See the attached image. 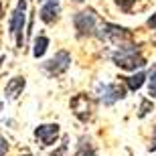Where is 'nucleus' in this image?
Listing matches in <instances>:
<instances>
[{
  "label": "nucleus",
  "mask_w": 156,
  "mask_h": 156,
  "mask_svg": "<svg viewBox=\"0 0 156 156\" xmlns=\"http://www.w3.org/2000/svg\"><path fill=\"white\" fill-rule=\"evenodd\" d=\"M112 61H114V65H118L120 69H126V71H136L146 65V59L142 57V53L136 45L120 47L118 51L112 53Z\"/></svg>",
  "instance_id": "nucleus-1"
},
{
  "label": "nucleus",
  "mask_w": 156,
  "mask_h": 156,
  "mask_svg": "<svg viewBox=\"0 0 156 156\" xmlns=\"http://www.w3.org/2000/svg\"><path fill=\"white\" fill-rule=\"evenodd\" d=\"M24 23H27V2L18 0L16 8H14V12H12V16H10V35L14 37L18 49L24 45V37H23Z\"/></svg>",
  "instance_id": "nucleus-2"
},
{
  "label": "nucleus",
  "mask_w": 156,
  "mask_h": 156,
  "mask_svg": "<svg viewBox=\"0 0 156 156\" xmlns=\"http://www.w3.org/2000/svg\"><path fill=\"white\" fill-rule=\"evenodd\" d=\"M73 24H75V30L79 37H89L95 35V24H98V16L91 8L87 10H81L73 16Z\"/></svg>",
  "instance_id": "nucleus-3"
},
{
  "label": "nucleus",
  "mask_w": 156,
  "mask_h": 156,
  "mask_svg": "<svg viewBox=\"0 0 156 156\" xmlns=\"http://www.w3.org/2000/svg\"><path fill=\"white\" fill-rule=\"evenodd\" d=\"M98 93H99V99L105 105H112L116 104L118 99L126 98V87L120 85V83H98Z\"/></svg>",
  "instance_id": "nucleus-4"
},
{
  "label": "nucleus",
  "mask_w": 156,
  "mask_h": 156,
  "mask_svg": "<svg viewBox=\"0 0 156 156\" xmlns=\"http://www.w3.org/2000/svg\"><path fill=\"white\" fill-rule=\"evenodd\" d=\"M69 63H71V55L67 51H59L55 53V57H51L47 63H43V69L49 75H61L69 69Z\"/></svg>",
  "instance_id": "nucleus-5"
},
{
  "label": "nucleus",
  "mask_w": 156,
  "mask_h": 156,
  "mask_svg": "<svg viewBox=\"0 0 156 156\" xmlns=\"http://www.w3.org/2000/svg\"><path fill=\"white\" fill-rule=\"evenodd\" d=\"M71 110H73V114H75L81 122H87L91 118V112H93L91 98L85 95V93H77L75 98L71 99Z\"/></svg>",
  "instance_id": "nucleus-6"
},
{
  "label": "nucleus",
  "mask_w": 156,
  "mask_h": 156,
  "mask_svg": "<svg viewBox=\"0 0 156 156\" xmlns=\"http://www.w3.org/2000/svg\"><path fill=\"white\" fill-rule=\"evenodd\" d=\"M99 39H108V41H114V43H124V41L130 39V33H128L126 29H122V27H118V24H110L105 23L101 24V33H98Z\"/></svg>",
  "instance_id": "nucleus-7"
},
{
  "label": "nucleus",
  "mask_w": 156,
  "mask_h": 156,
  "mask_svg": "<svg viewBox=\"0 0 156 156\" xmlns=\"http://www.w3.org/2000/svg\"><path fill=\"white\" fill-rule=\"evenodd\" d=\"M35 136L43 146L55 144V140L59 138V124H41L35 130Z\"/></svg>",
  "instance_id": "nucleus-8"
},
{
  "label": "nucleus",
  "mask_w": 156,
  "mask_h": 156,
  "mask_svg": "<svg viewBox=\"0 0 156 156\" xmlns=\"http://www.w3.org/2000/svg\"><path fill=\"white\" fill-rule=\"evenodd\" d=\"M59 12H61V8H59V2H57V0H55V2H53V0H49V2H43L39 14H41V20H43V23L51 24V23H55V20H57Z\"/></svg>",
  "instance_id": "nucleus-9"
},
{
  "label": "nucleus",
  "mask_w": 156,
  "mask_h": 156,
  "mask_svg": "<svg viewBox=\"0 0 156 156\" xmlns=\"http://www.w3.org/2000/svg\"><path fill=\"white\" fill-rule=\"evenodd\" d=\"M24 85H27V79H24V77H12L4 87V95L8 99H16L18 95L23 93Z\"/></svg>",
  "instance_id": "nucleus-10"
},
{
  "label": "nucleus",
  "mask_w": 156,
  "mask_h": 156,
  "mask_svg": "<svg viewBox=\"0 0 156 156\" xmlns=\"http://www.w3.org/2000/svg\"><path fill=\"white\" fill-rule=\"evenodd\" d=\"M124 79H126V85H128V89H130V91H138L140 87L144 85L146 73H144V71H138L136 75H132V77H124Z\"/></svg>",
  "instance_id": "nucleus-11"
},
{
  "label": "nucleus",
  "mask_w": 156,
  "mask_h": 156,
  "mask_svg": "<svg viewBox=\"0 0 156 156\" xmlns=\"http://www.w3.org/2000/svg\"><path fill=\"white\" fill-rule=\"evenodd\" d=\"M75 156H98V154H95V150H93V146H91V140L85 138V136H81Z\"/></svg>",
  "instance_id": "nucleus-12"
},
{
  "label": "nucleus",
  "mask_w": 156,
  "mask_h": 156,
  "mask_svg": "<svg viewBox=\"0 0 156 156\" xmlns=\"http://www.w3.org/2000/svg\"><path fill=\"white\" fill-rule=\"evenodd\" d=\"M47 47H49V39H47V37H37L35 47H33V55H35L37 59L43 57V55L47 53Z\"/></svg>",
  "instance_id": "nucleus-13"
},
{
  "label": "nucleus",
  "mask_w": 156,
  "mask_h": 156,
  "mask_svg": "<svg viewBox=\"0 0 156 156\" xmlns=\"http://www.w3.org/2000/svg\"><path fill=\"white\" fill-rule=\"evenodd\" d=\"M148 93H150L152 98H156V65H154V69L150 71V79H148Z\"/></svg>",
  "instance_id": "nucleus-14"
},
{
  "label": "nucleus",
  "mask_w": 156,
  "mask_h": 156,
  "mask_svg": "<svg viewBox=\"0 0 156 156\" xmlns=\"http://www.w3.org/2000/svg\"><path fill=\"white\" fill-rule=\"evenodd\" d=\"M148 112H152V101L150 99H142V104H140V118H146V114Z\"/></svg>",
  "instance_id": "nucleus-15"
},
{
  "label": "nucleus",
  "mask_w": 156,
  "mask_h": 156,
  "mask_svg": "<svg viewBox=\"0 0 156 156\" xmlns=\"http://www.w3.org/2000/svg\"><path fill=\"white\" fill-rule=\"evenodd\" d=\"M6 152H8V140L0 136V156H6Z\"/></svg>",
  "instance_id": "nucleus-16"
},
{
  "label": "nucleus",
  "mask_w": 156,
  "mask_h": 156,
  "mask_svg": "<svg viewBox=\"0 0 156 156\" xmlns=\"http://www.w3.org/2000/svg\"><path fill=\"white\" fill-rule=\"evenodd\" d=\"M132 2H136V0H118V6H120L122 10H130V4H132Z\"/></svg>",
  "instance_id": "nucleus-17"
},
{
  "label": "nucleus",
  "mask_w": 156,
  "mask_h": 156,
  "mask_svg": "<svg viewBox=\"0 0 156 156\" xmlns=\"http://www.w3.org/2000/svg\"><path fill=\"white\" fill-rule=\"evenodd\" d=\"M148 27H150V29H156V12L148 18Z\"/></svg>",
  "instance_id": "nucleus-18"
},
{
  "label": "nucleus",
  "mask_w": 156,
  "mask_h": 156,
  "mask_svg": "<svg viewBox=\"0 0 156 156\" xmlns=\"http://www.w3.org/2000/svg\"><path fill=\"white\" fill-rule=\"evenodd\" d=\"M148 150H156V128H154V134H152V142L148 146Z\"/></svg>",
  "instance_id": "nucleus-19"
},
{
  "label": "nucleus",
  "mask_w": 156,
  "mask_h": 156,
  "mask_svg": "<svg viewBox=\"0 0 156 156\" xmlns=\"http://www.w3.org/2000/svg\"><path fill=\"white\" fill-rule=\"evenodd\" d=\"M0 112H2V99H0Z\"/></svg>",
  "instance_id": "nucleus-20"
},
{
  "label": "nucleus",
  "mask_w": 156,
  "mask_h": 156,
  "mask_svg": "<svg viewBox=\"0 0 156 156\" xmlns=\"http://www.w3.org/2000/svg\"><path fill=\"white\" fill-rule=\"evenodd\" d=\"M43 2H49V0H43ZM53 2H55V0H53Z\"/></svg>",
  "instance_id": "nucleus-21"
},
{
  "label": "nucleus",
  "mask_w": 156,
  "mask_h": 156,
  "mask_svg": "<svg viewBox=\"0 0 156 156\" xmlns=\"http://www.w3.org/2000/svg\"><path fill=\"white\" fill-rule=\"evenodd\" d=\"M23 156H30V154H23Z\"/></svg>",
  "instance_id": "nucleus-22"
},
{
  "label": "nucleus",
  "mask_w": 156,
  "mask_h": 156,
  "mask_svg": "<svg viewBox=\"0 0 156 156\" xmlns=\"http://www.w3.org/2000/svg\"><path fill=\"white\" fill-rule=\"evenodd\" d=\"M77 2H83V0H77Z\"/></svg>",
  "instance_id": "nucleus-23"
}]
</instances>
